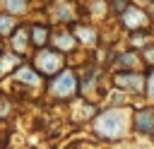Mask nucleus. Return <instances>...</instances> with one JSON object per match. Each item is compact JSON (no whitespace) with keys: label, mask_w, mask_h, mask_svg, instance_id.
Wrapping results in <instances>:
<instances>
[{"label":"nucleus","mask_w":154,"mask_h":149,"mask_svg":"<svg viewBox=\"0 0 154 149\" xmlns=\"http://www.w3.org/2000/svg\"><path fill=\"white\" fill-rule=\"evenodd\" d=\"M94 132L101 139H120L128 132V111L108 108L94 115Z\"/></svg>","instance_id":"1"},{"label":"nucleus","mask_w":154,"mask_h":149,"mask_svg":"<svg viewBox=\"0 0 154 149\" xmlns=\"http://www.w3.org/2000/svg\"><path fill=\"white\" fill-rule=\"evenodd\" d=\"M46 94L53 101H72L79 94V77L72 67H63L58 74L48 77Z\"/></svg>","instance_id":"2"},{"label":"nucleus","mask_w":154,"mask_h":149,"mask_svg":"<svg viewBox=\"0 0 154 149\" xmlns=\"http://www.w3.org/2000/svg\"><path fill=\"white\" fill-rule=\"evenodd\" d=\"M29 62L36 67V72L46 79V77H53L58 74L63 67H65V55L60 50H55L53 46H43V48H34L31 50V58Z\"/></svg>","instance_id":"3"},{"label":"nucleus","mask_w":154,"mask_h":149,"mask_svg":"<svg viewBox=\"0 0 154 149\" xmlns=\"http://www.w3.org/2000/svg\"><path fill=\"white\" fill-rule=\"evenodd\" d=\"M41 14H46V22L51 26H70L77 22V5L70 0H48L41 7Z\"/></svg>","instance_id":"4"},{"label":"nucleus","mask_w":154,"mask_h":149,"mask_svg":"<svg viewBox=\"0 0 154 149\" xmlns=\"http://www.w3.org/2000/svg\"><path fill=\"white\" fill-rule=\"evenodd\" d=\"M10 79L17 84V87H26V89H41L43 87V77L36 72V67L31 65V62H22L12 74H10Z\"/></svg>","instance_id":"5"},{"label":"nucleus","mask_w":154,"mask_h":149,"mask_svg":"<svg viewBox=\"0 0 154 149\" xmlns=\"http://www.w3.org/2000/svg\"><path fill=\"white\" fill-rule=\"evenodd\" d=\"M5 46L10 48V50H14L17 55H22V58H29L31 55V41H29V24L26 22H22L14 31H12V36L5 41Z\"/></svg>","instance_id":"6"},{"label":"nucleus","mask_w":154,"mask_h":149,"mask_svg":"<svg viewBox=\"0 0 154 149\" xmlns=\"http://www.w3.org/2000/svg\"><path fill=\"white\" fill-rule=\"evenodd\" d=\"M48 46H53L55 50H60L63 55H67V53H72L79 43H77V38H75V34L70 31V26H53V29H51V41H48Z\"/></svg>","instance_id":"7"},{"label":"nucleus","mask_w":154,"mask_h":149,"mask_svg":"<svg viewBox=\"0 0 154 149\" xmlns=\"http://www.w3.org/2000/svg\"><path fill=\"white\" fill-rule=\"evenodd\" d=\"M120 22H123V26L130 29V31H142V29L149 24V17L144 14V10H140V7H135V5H128V7L120 12Z\"/></svg>","instance_id":"8"},{"label":"nucleus","mask_w":154,"mask_h":149,"mask_svg":"<svg viewBox=\"0 0 154 149\" xmlns=\"http://www.w3.org/2000/svg\"><path fill=\"white\" fill-rule=\"evenodd\" d=\"M29 24V41H31V48H43V46H48V41H51V24L46 22V19H34V22H26Z\"/></svg>","instance_id":"9"},{"label":"nucleus","mask_w":154,"mask_h":149,"mask_svg":"<svg viewBox=\"0 0 154 149\" xmlns=\"http://www.w3.org/2000/svg\"><path fill=\"white\" fill-rule=\"evenodd\" d=\"M0 10L24 22V19L36 10V2H34V0H0Z\"/></svg>","instance_id":"10"},{"label":"nucleus","mask_w":154,"mask_h":149,"mask_svg":"<svg viewBox=\"0 0 154 149\" xmlns=\"http://www.w3.org/2000/svg\"><path fill=\"white\" fill-rule=\"evenodd\" d=\"M24 60H26V58L17 55L14 50H10V48L5 46V48L0 50V82H2V79H7V77H10V74H12V72L24 62Z\"/></svg>","instance_id":"11"},{"label":"nucleus","mask_w":154,"mask_h":149,"mask_svg":"<svg viewBox=\"0 0 154 149\" xmlns=\"http://www.w3.org/2000/svg\"><path fill=\"white\" fill-rule=\"evenodd\" d=\"M70 31L75 34L77 43H84V46H96V43H99V31H96L91 24L75 22V24H70Z\"/></svg>","instance_id":"12"},{"label":"nucleus","mask_w":154,"mask_h":149,"mask_svg":"<svg viewBox=\"0 0 154 149\" xmlns=\"http://www.w3.org/2000/svg\"><path fill=\"white\" fill-rule=\"evenodd\" d=\"M113 84L118 89H128V91H142L144 89V77L137 72H118L113 77Z\"/></svg>","instance_id":"13"},{"label":"nucleus","mask_w":154,"mask_h":149,"mask_svg":"<svg viewBox=\"0 0 154 149\" xmlns=\"http://www.w3.org/2000/svg\"><path fill=\"white\" fill-rule=\"evenodd\" d=\"M135 127L144 135H154V108H144L135 113Z\"/></svg>","instance_id":"14"},{"label":"nucleus","mask_w":154,"mask_h":149,"mask_svg":"<svg viewBox=\"0 0 154 149\" xmlns=\"http://www.w3.org/2000/svg\"><path fill=\"white\" fill-rule=\"evenodd\" d=\"M19 24H22V19H17V17H12V14H7V12L0 10V38L2 41H7Z\"/></svg>","instance_id":"15"},{"label":"nucleus","mask_w":154,"mask_h":149,"mask_svg":"<svg viewBox=\"0 0 154 149\" xmlns=\"http://www.w3.org/2000/svg\"><path fill=\"white\" fill-rule=\"evenodd\" d=\"M116 65H118V67H123L125 72H132V70L140 65V58H137L135 53H120V55L116 58Z\"/></svg>","instance_id":"16"},{"label":"nucleus","mask_w":154,"mask_h":149,"mask_svg":"<svg viewBox=\"0 0 154 149\" xmlns=\"http://www.w3.org/2000/svg\"><path fill=\"white\" fill-rule=\"evenodd\" d=\"M144 89H147V96L154 99V72L147 74V79H144Z\"/></svg>","instance_id":"17"},{"label":"nucleus","mask_w":154,"mask_h":149,"mask_svg":"<svg viewBox=\"0 0 154 149\" xmlns=\"http://www.w3.org/2000/svg\"><path fill=\"white\" fill-rule=\"evenodd\" d=\"M2 48H5V41H2V38H0V50H2Z\"/></svg>","instance_id":"18"},{"label":"nucleus","mask_w":154,"mask_h":149,"mask_svg":"<svg viewBox=\"0 0 154 149\" xmlns=\"http://www.w3.org/2000/svg\"><path fill=\"white\" fill-rule=\"evenodd\" d=\"M34 2H36V0H34ZM38 2H41V7H43V5H46V2H48V0H38Z\"/></svg>","instance_id":"19"}]
</instances>
